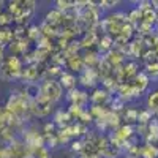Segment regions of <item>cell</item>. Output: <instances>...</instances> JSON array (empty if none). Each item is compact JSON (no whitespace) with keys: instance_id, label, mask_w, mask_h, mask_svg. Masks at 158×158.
Here are the masks:
<instances>
[{"instance_id":"1","label":"cell","mask_w":158,"mask_h":158,"mask_svg":"<svg viewBox=\"0 0 158 158\" xmlns=\"http://www.w3.org/2000/svg\"><path fill=\"white\" fill-rule=\"evenodd\" d=\"M22 70H24V62L18 56H8L0 65V79H3V81L21 79Z\"/></svg>"},{"instance_id":"2","label":"cell","mask_w":158,"mask_h":158,"mask_svg":"<svg viewBox=\"0 0 158 158\" xmlns=\"http://www.w3.org/2000/svg\"><path fill=\"white\" fill-rule=\"evenodd\" d=\"M40 95L44 97L46 100H49L51 103H57L62 100L63 97V89L59 84L57 79L51 77V79H44V81L40 84Z\"/></svg>"},{"instance_id":"3","label":"cell","mask_w":158,"mask_h":158,"mask_svg":"<svg viewBox=\"0 0 158 158\" xmlns=\"http://www.w3.org/2000/svg\"><path fill=\"white\" fill-rule=\"evenodd\" d=\"M30 111L38 117H48L52 111H54V103H51L44 97L38 95L33 101H30Z\"/></svg>"},{"instance_id":"4","label":"cell","mask_w":158,"mask_h":158,"mask_svg":"<svg viewBox=\"0 0 158 158\" xmlns=\"http://www.w3.org/2000/svg\"><path fill=\"white\" fill-rule=\"evenodd\" d=\"M98 79H100V74L95 68H87L79 73V77H77V82L81 84L84 89H94L97 84H98Z\"/></svg>"},{"instance_id":"5","label":"cell","mask_w":158,"mask_h":158,"mask_svg":"<svg viewBox=\"0 0 158 158\" xmlns=\"http://www.w3.org/2000/svg\"><path fill=\"white\" fill-rule=\"evenodd\" d=\"M67 100L70 101V104H76L85 109V104L89 103V94L82 89H71L67 92Z\"/></svg>"},{"instance_id":"6","label":"cell","mask_w":158,"mask_h":158,"mask_svg":"<svg viewBox=\"0 0 158 158\" xmlns=\"http://www.w3.org/2000/svg\"><path fill=\"white\" fill-rule=\"evenodd\" d=\"M109 98H111L109 92L106 89H101V87L94 89V92L89 95V101L92 103V106H104V103Z\"/></svg>"},{"instance_id":"7","label":"cell","mask_w":158,"mask_h":158,"mask_svg":"<svg viewBox=\"0 0 158 158\" xmlns=\"http://www.w3.org/2000/svg\"><path fill=\"white\" fill-rule=\"evenodd\" d=\"M65 63H67V68L70 70V73H82L85 70V65H84V60L81 56H73V57H68L65 59Z\"/></svg>"},{"instance_id":"8","label":"cell","mask_w":158,"mask_h":158,"mask_svg":"<svg viewBox=\"0 0 158 158\" xmlns=\"http://www.w3.org/2000/svg\"><path fill=\"white\" fill-rule=\"evenodd\" d=\"M59 84L62 85V89L65 90H71V89H76V84H77V77L70 73V71H62V74L59 76Z\"/></svg>"},{"instance_id":"9","label":"cell","mask_w":158,"mask_h":158,"mask_svg":"<svg viewBox=\"0 0 158 158\" xmlns=\"http://www.w3.org/2000/svg\"><path fill=\"white\" fill-rule=\"evenodd\" d=\"M97 44H98V52H100V54L106 56L109 51L114 49V38L104 33L101 38H98V43H97Z\"/></svg>"},{"instance_id":"10","label":"cell","mask_w":158,"mask_h":158,"mask_svg":"<svg viewBox=\"0 0 158 158\" xmlns=\"http://www.w3.org/2000/svg\"><path fill=\"white\" fill-rule=\"evenodd\" d=\"M123 57H125V56H123L118 49H112V51H109L103 59L106 60L112 68H115V67H118V63H122V62H123Z\"/></svg>"},{"instance_id":"11","label":"cell","mask_w":158,"mask_h":158,"mask_svg":"<svg viewBox=\"0 0 158 158\" xmlns=\"http://www.w3.org/2000/svg\"><path fill=\"white\" fill-rule=\"evenodd\" d=\"M73 120V118L70 117V114H68V111H62V109H59V111H56V114H54V122L56 123V127H62V128H65V127H68L70 125V122Z\"/></svg>"},{"instance_id":"12","label":"cell","mask_w":158,"mask_h":158,"mask_svg":"<svg viewBox=\"0 0 158 158\" xmlns=\"http://www.w3.org/2000/svg\"><path fill=\"white\" fill-rule=\"evenodd\" d=\"M146 104H147V109L152 112V115H158V90H153L147 95V100H146Z\"/></svg>"},{"instance_id":"13","label":"cell","mask_w":158,"mask_h":158,"mask_svg":"<svg viewBox=\"0 0 158 158\" xmlns=\"http://www.w3.org/2000/svg\"><path fill=\"white\" fill-rule=\"evenodd\" d=\"M62 19H63V13L59 11L57 8H52L48 15H46L44 22H48V24H51V25H54V27H56L59 22H62Z\"/></svg>"},{"instance_id":"14","label":"cell","mask_w":158,"mask_h":158,"mask_svg":"<svg viewBox=\"0 0 158 158\" xmlns=\"http://www.w3.org/2000/svg\"><path fill=\"white\" fill-rule=\"evenodd\" d=\"M141 156L142 158H158V147L153 144H144L141 149Z\"/></svg>"},{"instance_id":"15","label":"cell","mask_w":158,"mask_h":158,"mask_svg":"<svg viewBox=\"0 0 158 158\" xmlns=\"http://www.w3.org/2000/svg\"><path fill=\"white\" fill-rule=\"evenodd\" d=\"M13 40H15V35H13V30L10 27H0V44H11Z\"/></svg>"},{"instance_id":"16","label":"cell","mask_w":158,"mask_h":158,"mask_svg":"<svg viewBox=\"0 0 158 158\" xmlns=\"http://www.w3.org/2000/svg\"><path fill=\"white\" fill-rule=\"evenodd\" d=\"M146 73L149 76V79H158V62H152V63H147L146 65Z\"/></svg>"},{"instance_id":"17","label":"cell","mask_w":158,"mask_h":158,"mask_svg":"<svg viewBox=\"0 0 158 158\" xmlns=\"http://www.w3.org/2000/svg\"><path fill=\"white\" fill-rule=\"evenodd\" d=\"M15 22V18H13L8 11H3V13H0V27H10V25Z\"/></svg>"},{"instance_id":"18","label":"cell","mask_w":158,"mask_h":158,"mask_svg":"<svg viewBox=\"0 0 158 158\" xmlns=\"http://www.w3.org/2000/svg\"><path fill=\"white\" fill-rule=\"evenodd\" d=\"M56 5H57V10L62 11L63 15L70 10H76V2H62V0H59V2H56Z\"/></svg>"},{"instance_id":"19","label":"cell","mask_w":158,"mask_h":158,"mask_svg":"<svg viewBox=\"0 0 158 158\" xmlns=\"http://www.w3.org/2000/svg\"><path fill=\"white\" fill-rule=\"evenodd\" d=\"M32 156L33 158H49L51 155H49V149L46 147V146H43V147H38V149H33L32 150Z\"/></svg>"},{"instance_id":"20","label":"cell","mask_w":158,"mask_h":158,"mask_svg":"<svg viewBox=\"0 0 158 158\" xmlns=\"http://www.w3.org/2000/svg\"><path fill=\"white\" fill-rule=\"evenodd\" d=\"M138 114H139L138 109L128 108V109L125 111V120H128V122H138Z\"/></svg>"},{"instance_id":"21","label":"cell","mask_w":158,"mask_h":158,"mask_svg":"<svg viewBox=\"0 0 158 158\" xmlns=\"http://www.w3.org/2000/svg\"><path fill=\"white\" fill-rule=\"evenodd\" d=\"M68 111V114H70V117L71 118H79V115L82 114V111H84V108H81V106H76V104H70V108L67 109Z\"/></svg>"},{"instance_id":"22","label":"cell","mask_w":158,"mask_h":158,"mask_svg":"<svg viewBox=\"0 0 158 158\" xmlns=\"http://www.w3.org/2000/svg\"><path fill=\"white\" fill-rule=\"evenodd\" d=\"M71 150L76 153H82L84 150V139H76L71 142Z\"/></svg>"},{"instance_id":"23","label":"cell","mask_w":158,"mask_h":158,"mask_svg":"<svg viewBox=\"0 0 158 158\" xmlns=\"http://www.w3.org/2000/svg\"><path fill=\"white\" fill-rule=\"evenodd\" d=\"M98 5L103 10H112V8H115L118 5V2H106V0H103V2H100Z\"/></svg>"},{"instance_id":"24","label":"cell","mask_w":158,"mask_h":158,"mask_svg":"<svg viewBox=\"0 0 158 158\" xmlns=\"http://www.w3.org/2000/svg\"><path fill=\"white\" fill-rule=\"evenodd\" d=\"M5 51H6V46L0 44V65H2V62L6 59V56H5Z\"/></svg>"},{"instance_id":"25","label":"cell","mask_w":158,"mask_h":158,"mask_svg":"<svg viewBox=\"0 0 158 158\" xmlns=\"http://www.w3.org/2000/svg\"><path fill=\"white\" fill-rule=\"evenodd\" d=\"M3 5H5L3 2H0V13H3Z\"/></svg>"},{"instance_id":"26","label":"cell","mask_w":158,"mask_h":158,"mask_svg":"<svg viewBox=\"0 0 158 158\" xmlns=\"http://www.w3.org/2000/svg\"><path fill=\"white\" fill-rule=\"evenodd\" d=\"M120 158H133V156H120Z\"/></svg>"}]
</instances>
